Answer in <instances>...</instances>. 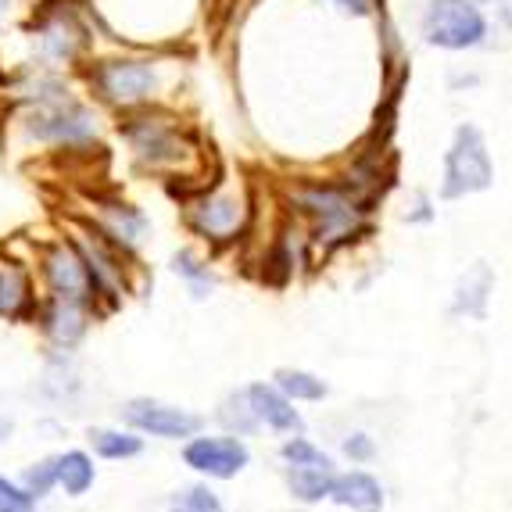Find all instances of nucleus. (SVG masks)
<instances>
[{
	"mask_svg": "<svg viewBox=\"0 0 512 512\" xmlns=\"http://www.w3.org/2000/svg\"><path fill=\"white\" fill-rule=\"evenodd\" d=\"M83 222L126 258H137V251L151 240V219H147V212L119 194L90 197V212H86Z\"/></svg>",
	"mask_w": 512,
	"mask_h": 512,
	"instance_id": "0eeeda50",
	"label": "nucleus"
},
{
	"mask_svg": "<svg viewBox=\"0 0 512 512\" xmlns=\"http://www.w3.org/2000/svg\"><path fill=\"white\" fill-rule=\"evenodd\" d=\"M505 22H509V26H512V4H509V8H505Z\"/></svg>",
	"mask_w": 512,
	"mask_h": 512,
	"instance_id": "473e14b6",
	"label": "nucleus"
},
{
	"mask_svg": "<svg viewBox=\"0 0 512 512\" xmlns=\"http://www.w3.org/2000/svg\"><path fill=\"white\" fill-rule=\"evenodd\" d=\"M219 419L230 430H237V434H255V430H258V419H255V412H251V405H248V398H244V391L233 394V398H226V402H222Z\"/></svg>",
	"mask_w": 512,
	"mask_h": 512,
	"instance_id": "b1692460",
	"label": "nucleus"
},
{
	"mask_svg": "<svg viewBox=\"0 0 512 512\" xmlns=\"http://www.w3.org/2000/svg\"><path fill=\"white\" fill-rule=\"evenodd\" d=\"M36 280H40L43 298H61V301H79V305H90L97 312V291H94V276H90V265H86L83 251L76 248V240L65 233V237L43 240L36 248Z\"/></svg>",
	"mask_w": 512,
	"mask_h": 512,
	"instance_id": "423d86ee",
	"label": "nucleus"
},
{
	"mask_svg": "<svg viewBox=\"0 0 512 512\" xmlns=\"http://www.w3.org/2000/svg\"><path fill=\"white\" fill-rule=\"evenodd\" d=\"M183 462L208 480H233L237 473L248 470L251 452H248V444L233 434H201V430H197V434L187 437V444H183Z\"/></svg>",
	"mask_w": 512,
	"mask_h": 512,
	"instance_id": "9d476101",
	"label": "nucleus"
},
{
	"mask_svg": "<svg viewBox=\"0 0 512 512\" xmlns=\"http://www.w3.org/2000/svg\"><path fill=\"white\" fill-rule=\"evenodd\" d=\"M344 11H351V15H369L373 11V0H337Z\"/></svg>",
	"mask_w": 512,
	"mask_h": 512,
	"instance_id": "c756f323",
	"label": "nucleus"
},
{
	"mask_svg": "<svg viewBox=\"0 0 512 512\" xmlns=\"http://www.w3.org/2000/svg\"><path fill=\"white\" fill-rule=\"evenodd\" d=\"M330 480H333V466H291V473H287L291 495L308 505L330 498Z\"/></svg>",
	"mask_w": 512,
	"mask_h": 512,
	"instance_id": "aec40b11",
	"label": "nucleus"
},
{
	"mask_svg": "<svg viewBox=\"0 0 512 512\" xmlns=\"http://www.w3.org/2000/svg\"><path fill=\"white\" fill-rule=\"evenodd\" d=\"M169 512H226L208 484H187L169 495Z\"/></svg>",
	"mask_w": 512,
	"mask_h": 512,
	"instance_id": "5701e85b",
	"label": "nucleus"
},
{
	"mask_svg": "<svg viewBox=\"0 0 512 512\" xmlns=\"http://www.w3.org/2000/svg\"><path fill=\"white\" fill-rule=\"evenodd\" d=\"M43 294H36V273L33 265L22 258H0V319L26 323L36 316Z\"/></svg>",
	"mask_w": 512,
	"mask_h": 512,
	"instance_id": "4468645a",
	"label": "nucleus"
},
{
	"mask_svg": "<svg viewBox=\"0 0 512 512\" xmlns=\"http://www.w3.org/2000/svg\"><path fill=\"white\" fill-rule=\"evenodd\" d=\"M344 455H348V459H355V462H366V459H373V441H369L366 434H355V437H348V441H344Z\"/></svg>",
	"mask_w": 512,
	"mask_h": 512,
	"instance_id": "cd10ccee",
	"label": "nucleus"
},
{
	"mask_svg": "<svg viewBox=\"0 0 512 512\" xmlns=\"http://www.w3.org/2000/svg\"><path fill=\"white\" fill-rule=\"evenodd\" d=\"M90 452L97 459H108V462H126V459H137L144 452V434L129 427H101V430H90Z\"/></svg>",
	"mask_w": 512,
	"mask_h": 512,
	"instance_id": "6ab92c4d",
	"label": "nucleus"
},
{
	"mask_svg": "<svg viewBox=\"0 0 512 512\" xmlns=\"http://www.w3.org/2000/svg\"><path fill=\"white\" fill-rule=\"evenodd\" d=\"M0 512H36V498L11 477H0Z\"/></svg>",
	"mask_w": 512,
	"mask_h": 512,
	"instance_id": "bb28decb",
	"label": "nucleus"
},
{
	"mask_svg": "<svg viewBox=\"0 0 512 512\" xmlns=\"http://www.w3.org/2000/svg\"><path fill=\"white\" fill-rule=\"evenodd\" d=\"M29 8V0H0V26L4 22H15V18H22Z\"/></svg>",
	"mask_w": 512,
	"mask_h": 512,
	"instance_id": "c85d7f7f",
	"label": "nucleus"
},
{
	"mask_svg": "<svg viewBox=\"0 0 512 512\" xmlns=\"http://www.w3.org/2000/svg\"><path fill=\"white\" fill-rule=\"evenodd\" d=\"M8 434H11V423H8V419H0V441H4Z\"/></svg>",
	"mask_w": 512,
	"mask_h": 512,
	"instance_id": "2f4dec72",
	"label": "nucleus"
},
{
	"mask_svg": "<svg viewBox=\"0 0 512 512\" xmlns=\"http://www.w3.org/2000/svg\"><path fill=\"white\" fill-rule=\"evenodd\" d=\"M294 208L305 212L308 219L316 222L319 237H333V233L348 230L351 222H355V215L362 212V208L337 187H301V190H294Z\"/></svg>",
	"mask_w": 512,
	"mask_h": 512,
	"instance_id": "ddd939ff",
	"label": "nucleus"
},
{
	"mask_svg": "<svg viewBox=\"0 0 512 512\" xmlns=\"http://www.w3.org/2000/svg\"><path fill=\"white\" fill-rule=\"evenodd\" d=\"M122 423L144 437H158V441H187L201 430L205 419L180 405L158 402V398H133L122 405Z\"/></svg>",
	"mask_w": 512,
	"mask_h": 512,
	"instance_id": "9b49d317",
	"label": "nucleus"
},
{
	"mask_svg": "<svg viewBox=\"0 0 512 512\" xmlns=\"http://www.w3.org/2000/svg\"><path fill=\"white\" fill-rule=\"evenodd\" d=\"M495 180L491 158H487V144L480 137L477 126H462L455 133V144L444 158V187L441 197H466L487 190Z\"/></svg>",
	"mask_w": 512,
	"mask_h": 512,
	"instance_id": "6e6552de",
	"label": "nucleus"
},
{
	"mask_svg": "<svg viewBox=\"0 0 512 512\" xmlns=\"http://www.w3.org/2000/svg\"><path fill=\"white\" fill-rule=\"evenodd\" d=\"M244 398H248L251 412H255L258 427H269V430H276V434H301V430H305L294 402L276 384H251L248 391H244Z\"/></svg>",
	"mask_w": 512,
	"mask_h": 512,
	"instance_id": "2eb2a0df",
	"label": "nucleus"
},
{
	"mask_svg": "<svg viewBox=\"0 0 512 512\" xmlns=\"http://www.w3.org/2000/svg\"><path fill=\"white\" fill-rule=\"evenodd\" d=\"M54 473H58V487L69 498H83L97 484L94 455L86 448H69V452L54 455Z\"/></svg>",
	"mask_w": 512,
	"mask_h": 512,
	"instance_id": "f3484780",
	"label": "nucleus"
},
{
	"mask_svg": "<svg viewBox=\"0 0 512 512\" xmlns=\"http://www.w3.org/2000/svg\"><path fill=\"white\" fill-rule=\"evenodd\" d=\"M22 40L26 61L76 76L108 36L86 0H29L22 15Z\"/></svg>",
	"mask_w": 512,
	"mask_h": 512,
	"instance_id": "20e7f679",
	"label": "nucleus"
},
{
	"mask_svg": "<svg viewBox=\"0 0 512 512\" xmlns=\"http://www.w3.org/2000/svg\"><path fill=\"white\" fill-rule=\"evenodd\" d=\"M487 291H491V269L480 262V265H473V273L459 283V298H455V308H459V312H466V316H484Z\"/></svg>",
	"mask_w": 512,
	"mask_h": 512,
	"instance_id": "4be33fe9",
	"label": "nucleus"
},
{
	"mask_svg": "<svg viewBox=\"0 0 512 512\" xmlns=\"http://www.w3.org/2000/svg\"><path fill=\"white\" fill-rule=\"evenodd\" d=\"M0 129L15 151H40L58 162H94L108 151L111 119L79 86H72L47 101L4 104Z\"/></svg>",
	"mask_w": 512,
	"mask_h": 512,
	"instance_id": "f03ea898",
	"label": "nucleus"
},
{
	"mask_svg": "<svg viewBox=\"0 0 512 512\" xmlns=\"http://www.w3.org/2000/svg\"><path fill=\"white\" fill-rule=\"evenodd\" d=\"M330 498L344 509H355V512H380L384 509V487L376 484L369 473L362 470H351L341 473V477L330 480Z\"/></svg>",
	"mask_w": 512,
	"mask_h": 512,
	"instance_id": "dca6fc26",
	"label": "nucleus"
},
{
	"mask_svg": "<svg viewBox=\"0 0 512 512\" xmlns=\"http://www.w3.org/2000/svg\"><path fill=\"white\" fill-rule=\"evenodd\" d=\"M169 269L183 280V287H187V294L194 301H205L212 298L215 291V273H212V262H208L205 255L197 248H180L172 251L169 258Z\"/></svg>",
	"mask_w": 512,
	"mask_h": 512,
	"instance_id": "a211bd4d",
	"label": "nucleus"
},
{
	"mask_svg": "<svg viewBox=\"0 0 512 512\" xmlns=\"http://www.w3.org/2000/svg\"><path fill=\"white\" fill-rule=\"evenodd\" d=\"M111 137L119 140L133 172L147 180H162L172 190L194 187L208 172V147L190 119L176 104L140 108L111 119Z\"/></svg>",
	"mask_w": 512,
	"mask_h": 512,
	"instance_id": "7ed1b4c3",
	"label": "nucleus"
},
{
	"mask_svg": "<svg viewBox=\"0 0 512 512\" xmlns=\"http://www.w3.org/2000/svg\"><path fill=\"white\" fill-rule=\"evenodd\" d=\"M36 326L47 341L58 351H72L83 344L86 330L94 323V308L79 305V301H61V298H40L36 305Z\"/></svg>",
	"mask_w": 512,
	"mask_h": 512,
	"instance_id": "f8f14e48",
	"label": "nucleus"
},
{
	"mask_svg": "<svg viewBox=\"0 0 512 512\" xmlns=\"http://www.w3.org/2000/svg\"><path fill=\"white\" fill-rule=\"evenodd\" d=\"M280 455H283V462H287V466H333L330 455H323L316 444L305 441V437H298V434L283 444Z\"/></svg>",
	"mask_w": 512,
	"mask_h": 512,
	"instance_id": "a878e982",
	"label": "nucleus"
},
{
	"mask_svg": "<svg viewBox=\"0 0 512 512\" xmlns=\"http://www.w3.org/2000/svg\"><path fill=\"white\" fill-rule=\"evenodd\" d=\"M18 484L26 487L29 495L40 502V498H47L58 487V473H54V459H40V462H33L26 473H22V480Z\"/></svg>",
	"mask_w": 512,
	"mask_h": 512,
	"instance_id": "393cba45",
	"label": "nucleus"
},
{
	"mask_svg": "<svg viewBox=\"0 0 512 512\" xmlns=\"http://www.w3.org/2000/svg\"><path fill=\"white\" fill-rule=\"evenodd\" d=\"M423 33H427V40L434 47L466 51V47H477L484 40L487 22L473 0H430L427 18H423Z\"/></svg>",
	"mask_w": 512,
	"mask_h": 512,
	"instance_id": "1a4fd4ad",
	"label": "nucleus"
},
{
	"mask_svg": "<svg viewBox=\"0 0 512 512\" xmlns=\"http://www.w3.org/2000/svg\"><path fill=\"white\" fill-rule=\"evenodd\" d=\"M273 380L291 402H319V398H326V384L319 376L305 373V369H276Z\"/></svg>",
	"mask_w": 512,
	"mask_h": 512,
	"instance_id": "412c9836",
	"label": "nucleus"
},
{
	"mask_svg": "<svg viewBox=\"0 0 512 512\" xmlns=\"http://www.w3.org/2000/svg\"><path fill=\"white\" fill-rule=\"evenodd\" d=\"M76 83L108 119H115V115H129L140 108L180 104V90L187 83V61L172 47L104 40L83 61Z\"/></svg>",
	"mask_w": 512,
	"mask_h": 512,
	"instance_id": "f257e3e1",
	"label": "nucleus"
},
{
	"mask_svg": "<svg viewBox=\"0 0 512 512\" xmlns=\"http://www.w3.org/2000/svg\"><path fill=\"white\" fill-rule=\"evenodd\" d=\"M180 194V215L190 237L208 248H226L251 222L248 190L233 180H201L194 187L176 190Z\"/></svg>",
	"mask_w": 512,
	"mask_h": 512,
	"instance_id": "39448f33",
	"label": "nucleus"
},
{
	"mask_svg": "<svg viewBox=\"0 0 512 512\" xmlns=\"http://www.w3.org/2000/svg\"><path fill=\"white\" fill-rule=\"evenodd\" d=\"M4 90H8V65L0 58V108H4Z\"/></svg>",
	"mask_w": 512,
	"mask_h": 512,
	"instance_id": "7c9ffc66",
	"label": "nucleus"
}]
</instances>
